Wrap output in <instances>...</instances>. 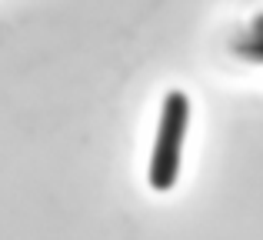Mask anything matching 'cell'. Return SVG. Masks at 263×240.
<instances>
[{
	"mask_svg": "<svg viewBox=\"0 0 263 240\" xmlns=\"http://www.w3.org/2000/svg\"><path fill=\"white\" fill-rule=\"evenodd\" d=\"M186 127H190V97L183 90H170L160 107L154 150H150V187L157 194L170 190L180 174V154H183Z\"/></svg>",
	"mask_w": 263,
	"mask_h": 240,
	"instance_id": "cell-1",
	"label": "cell"
},
{
	"mask_svg": "<svg viewBox=\"0 0 263 240\" xmlns=\"http://www.w3.org/2000/svg\"><path fill=\"white\" fill-rule=\"evenodd\" d=\"M240 53H243V57H250V60H263V37L247 40V44L240 47Z\"/></svg>",
	"mask_w": 263,
	"mask_h": 240,
	"instance_id": "cell-2",
	"label": "cell"
}]
</instances>
